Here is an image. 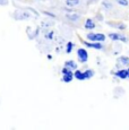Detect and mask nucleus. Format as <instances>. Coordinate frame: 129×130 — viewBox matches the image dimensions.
<instances>
[{"instance_id":"nucleus-21","label":"nucleus","mask_w":129,"mask_h":130,"mask_svg":"<svg viewBox=\"0 0 129 130\" xmlns=\"http://www.w3.org/2000/svg\"><path fill=\"white\" fill-rule=\"evenodd\" d=\"M127 70H128V72H129V67H128V69H127Z\"/></svg>"},{"instance_id":"nucleus-12","label":"nucleus","mask_w":129,"mask_h":130,"mask_svg":"<svg viewBox=\"0 0 129 130\" xmlns=\"http://www.w3.org/2000/svg\"><path fill=\"white\" fill-rule=\"evenodd\" d=\"M84 75H85V79L87 80V79L93 78L95 72H94V70H92V69H86V70L84 71Z\"/></svg>"},{"instance_id":"nucleus-11","label":"nucleus","mask_w":129,"mask_h":130,"mask_svg":"<svg viewBox=\"0 0 129 130\" xmlns=\"http://www.w3.org/2000/svg\"><path fill=\"white\" fill-rule=\"evenodd\" d=\"M117 61L121 62V64H123V66H128L129 67V58H128V57L121 56V57H119V58L117 59Z\"/></svg>"},{"instance_id":"nucleus-18","label":"nucleus","mask_w":129,"mask_h":130,"mask_svg":"<svg viewBox=\"0 0 129 130\" xmlns=\"http://www.w3.org/2000/svg\"><path fill=\"white\" fill-rule=\"evenodd\" d=\"M53 31H51V32H49L48 34H46V39L48 40H52V36H53Z\"/></svg>"},{"instance_id":"nucleus-20","label":"nucleus","mask_w":129,"mask_h":130,"mask_svg":"<svg viewBox=\"0 0 129 130\" xmlns=\"http://www.w3.org/2000/svg\"><path fill=\"white\" fill-rule=\"evenodd\" d=\"M48 59H49V60L52 59V56H51V54H48Z\"/></svg>"},{"instance_id":"nucleus-15","label":"nucleus","mask_w":129,"mask_h":130,"mask_svg":"<svg viewBox=\"0 0 129 130\" xmlns=\"http://www.w3.org/2000/svg\"><path fill=\"white\" fill-rule=\"evenodd\" d=\"M117 4L120 5V6H123V7H127L129 5V1L128 0H116Z\"/></svg>"},{"instance_id":"nucleus-8","label":"nucleus","mask_w":129,"mask_h":130,"mask_svg":"<svg viewBox=\"0 0 129 130\" xmlns=\"http://www.w3.org/2000/svg\"><path fill=\"white\" fill-rule=\"evenodd\" d=\"M74 77H75V79H77V80H86L84 71L79 70V69H76V70L74 71Z\"/></svg>"},{"instance_id":"nucleus-13","label":"nucleus","mask_w":129,"mask_h":130,"mask_svg":"<svg viewBox=\"0 0 129 130\" xmlns=\"http://www.w3.org/2000/svg\"><path fill=\"white\" fill-rule=\"evenodd\" d=\"M66 5L68 7H75L79 5V0H66Z\"/></svg>"},{"instance_id":"nucleus-22","label":"nucleus","mask_w":129,"mask_h":130,"mask_svg":"<svg viewBox=\"0 0 129 130\" xmlns=\"http://www.w3.org/2000/svg\"><path fill=\"white\" fill-rule=\"evenodd\" d=\"M128 78H129V72H128Z\"/></svg>"},{"instance_id":"nucleus-10","label":"nucleus","mask_w":129,"mask_h":130,"mask_svg":"<svg viewBox=\"0 0 129 130\" xmlns=\"http://www.w3.org/2000/svg\"><path fill=\"white\" fill-rule=\"evenodd\" d=\"M64 66L68 67V68L73 69V70H76L77 69V63H76L74 60H67V61H64Z\"/></svg>"},{"instance_id":"nucleus-4","label":"nucleus","mask_w":129,"mask_h":130,"mask_svg":"<svg viewBox=\"0 0 129 130\" xmlns=\"http://www.w3.org/2000/svg\"><path fill=\"white\" fill-rule=\"evenodd\" d=\"M108 37L109 39H111L112 41H121V42H128V39L126 37L125 35H121V34H119V33H109L108 34Z\"/></svg>"},{"instance_id":"nucleus-7","label":"nucleus","mask_w":129,"mask_h":130,"mask_svg":"<svg viewBox=\"0 0 129 130\" xmlns=\"http://www.w3.org/2000/svg\"><path fill=\"white\" fill-rule=\"evenodd\" d=\"M74 78H75V77H74V72H69V74H63L62 75V78H61V80H62L63 83L68 84V83H71Z\"/></svg>"},{"instance_id":"nucleus-6","label":"nucleus","mask_w":129,"mask_h":130,"mask_svg":"<svg viewBox=\"0 0 129 130\" xmlns=\"http://www.w3.org/2000/svg\"><path fill=\"white\" fill-rule=\"evenodd\" d=\"M84 27H85V29H88V31H92V29L95 28V23H94V21L92 18H87L85 21V24H84Z\"/></svg>"},{"instance_id":"nucleus-9","label":"nucleus","mask_w":129,"mask_h":130,"mask_svg":"<svg viewBox=\"0 0 129 130\" xmlns=\"http://www.w3.org/2000/svg\"><path fill=\"white\" fill-rule=\"evenodd\" d=\"M66 17L71 22H77L78 19L80 18V16H79L78 14H75V12H68V14L66 15Z\"/></svg>"},{"instance_id":"nucleus-1","label":"nucleus","mask_w":129,"mask_h":130,"mask_svg":"<svg viewBox=\"0 0 129 130\" xmlns=\"http://www.w3.org/2000/svg\"><path fill=\"white\" fill-rule=\"evenodd\" d=\"M86 37L91 42H104L106 39V35L103 33H93V32H91L86 35Z\"/></svg>"},{"instance_id":"nucleus-2","label":"nucleus","mask_w":129,"mask_h":130,"mask_svg":"<svg viewBox=\"0 0 129 130\" xmlns=\"http://www.w3.org/2000/svg\"><path fill=\"white\" fill-rule=\"evenodd\" d=\"M77 59L80 63H86L88 60V52L84 47H79L77 50Z\"/></svg>"},{"instance_id":"nucleus-16","label":"nucleus","mask_w":129,"mask_h":130,"mask_svg":"<svg viewBox=\"0 0 129 130\" xmlns=\"http://www.w3.org/2000/svg\"><path fill=\"white\" fill-rule=\"evenodd\" d=\"M117 28L120 29V31H125V29L127 28V26H126V24H123V23H118L117 24Z\"/></svg>"},{"instance_id":"nucleus-3","label":"nucleus","mask_w":129,"mask_h":130,"mask_svg":"<svg viewBox=\"0 0 129 130\" xmlns=\"http://www.w3.org/2000/svg\"><path fill=\"white\" fill-rule=\"evenodd\" d=\"M83 44L87 47H91V49H95V50H102L103 45L102 42H91V41H82Z\"/></svg>"},{"instance_id":"nucleus-17","label":"nucleus","mask_w":129,"mask_h":130,"mask_svg":"<svg viewBox=\"0 0 129 130\" xmlns=\"http://www.w3.org/2000/svg\"><path fill=\"white\" fill-rule=\"evenodd\" d=\"M102 6L105 7L106 9L112 8V4H110V2H108V1H103V2H102Z\"/></svg>"},{"instance_id":"nucleus-19","label":"nucleus","mask_w":129,"mask_h":130,"mask_svg":"<svg viewBox=\"0 0 129 130\" xmlns=\"http://www.w3.org/2000/svg\"><path fill=\"white\" fill-rule=\"evenodd\" d=\"M43 14L44 15H48V16H50V17H53V18L56 17V15L52 14V12H49V11H43Z\"/></svg>"},{"instance_id":"nucleus-5","label":"nucleus","mask_w":129,"mask_h":130,"mask_svg":"<svg viewBox=\"0 0 129 130\" xmlns=\"http://www.w3.org/2000/svg\"><path fill=\"white\" fill-rule=\"evenodd\" d=\"M111 74L115 75L117 78H119V79L128 78V70H127V69H118L116 72H111Z\"/></svg>"},{"instance_id":"nucleus-14","label":"nucleus","mask_w":129,"mask_h":130,"mask_svg":"<svg viewBox=\"0 0 129 130\" xmlns=\"http://www.w3.org/2000/svg\"><path fill=\"white\" fill-rule=\"evenodd\" d=\"M74 46H75V44L73 43V42H67V45H66V53H71V51H73Z\"/></svg>"}]
</instances>
